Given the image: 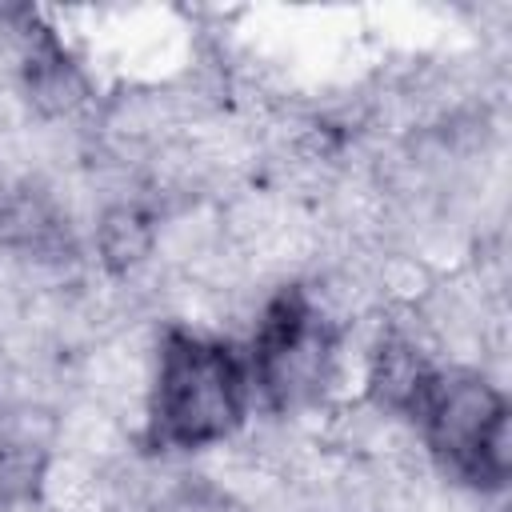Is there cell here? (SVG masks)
I'll return each instance as SVG.
<instances>
[{"label":"cell","instance_id":"cell-1","mask_svg":"<svg viewBox=\"0 0 512 512\" xmlns=\"http://www.w3.org/2000/svg\"><path fill=\"white\" fill-rule=\"evenodd\" d=\"M384 400L404 408L432 456L472 488L496 492L508 480V400L464 368H428L412 352H388Z\"/></svg>","mask_w":512,"mask_h":512},{"label":"cell","instance_id":"cell-2","mask_svg":"<svg viewBox=\"0 0 512 512\" xmlns=\"http://www.w3.org/2000/svg\"><path fill=\"white\" fill-rule=\"evenodd\" d=\"M248 356L232 340L168 328L148 396L144 440L152 452H188L232 436L252 400Z\"/></svg>","mask_w":512,"mask_h":512},{"label":"cell","instance_id":"cell-3","mask_svg":"<svg viewBox=\"0 0 512 512\" xmlns=\"http://www.w3.org/2000/svg\"><path fill=\"white\" fill-rule=\"evenodd\" d=\"M244 356L252 392H260L272 408H288L320 388L332 356V328L304 296V288L292 284L268 300Z\"/></svg>","mask_w":512,"mask_h":512}]
</instances>
